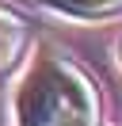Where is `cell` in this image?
Returning <instances> with one entry per match:
<instances>
[{"label":"cell","instance_id":"cell-1","mask_svg":"<svg viewBox=\"0 0 122 126\" xmlns=\"http://www.w3.org/2000/svg\"><path fill=\"white\" fill-rule=\"evenodd\" d=\"M42 8L69 19H111L122 16V0H38Z\"/></svg>","mask_w":122,"mask_h":126}]
</instances>
